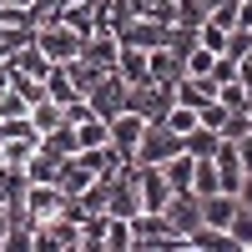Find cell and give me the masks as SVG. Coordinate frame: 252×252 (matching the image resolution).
Here are the masks:
<instances>
[{"instance_id": "23", "label": "cell", "mask_w": 252, "mask_h": 252, "mask_svg": "<svg viewBox=\"0 0 252 252\" xmlns=\"http://www.w3.org/2000/svg\"><path fill=\"white\" fill-rule=\"evenodd\" d=\"M227 232H232V242H237V247H252V212H247V207H237V212H232Z\"/></svg>"}, {"instance_id": "1", "label": "cell", "mask_w": 252, "mask_h": 252, "mask_svg": "<svg viewBox=\"0 0 252 252\" xmlns=\"http://www.w3.org/2000/svg\"><path fill=\"white\" fill-rule=\"evenodd\" d=\"M126 222H131V247H157V252H166V247H187V237L172 232L166 212H131Z\"/></svg>"}, {"instance_id": "18", "label": "cell", "mask_w": 252, "mask_h": 252, "mask_svg": "<svg viewBox=\"0 0 252 252\" xmlns=\"http://www.w3.org/2000/svg\"><path fill=\"white\" fill-rule=\"evenodd\" d=\"M192 192H197V197L222 192V187H217V166H212V157H197V166H192Z\"/></svg>"}, {"instance_id": "22", "label": "cell", "mask_w": 252, "mask_h": 252, "mask_svg": "<svg viewBox=\"0 0 252 252\" xmlns=\"http://www.w3.org/2000/svg\"><path fill=\"white\" fill-rule=\"evenodd\" d=\"M212 61H217V51H207V46H192L182 56V66H187V76H212Z\"/></svg>"}, {"instance_id": "7", "label": "cell", "mask_w": 252, "mask_h": 252, "mask_svg": "<svg viewBox=\"0 0 252 252\" xmlns=\"http://www.w3.org/2000/svg\"><path fill=\"white\" fill-rule=\"evenodd\" d=\"M141 131H146V121H141L136 111H116V116L106 121V146L121 152V157H131L136 141H141Z\"/></svg>"}, {"instance_id": "2", "label": "cell", "mask_w": 252, "mask_h": 252, "mask_svg": "<svg viewBox=\"0 0 252 252\" xmlns=\"http://www.w3.org/2000/svg\"><path fill=\"white\" fill-rule=\"evenodd\" d=\"M177 152H182V131H172L166 121H146V131H141V141H136L131 161H136V166H161L166 157H177Z\"/></svg>"}, {"instance_id": "19", "label": "cell", "mask_w": 252, "mask_h": 252, "mask_svg": "<svg viewBox=\"0 0 252 252\" xmlns=\"http://www.w3.org/2000/svg\"><path fill=\"white\" fill-rule=\"evenodd\" d=\"M217 101H222L227 111H247V86H242L237 76L232 81H217Z\"/></svg>"}, {"instance_id": "14", "label": "cell", "mask_w": 252, "mask_h": 252, "mask_svg": "<svg viewBox=\"0 0 252 252\" xmlns=\"http://www.w3.org/2000/svg\"><path fill=\"white\" fill-rule=\"evenodd\" d=\"M35 146H40V136H0V161L5 166H26L35 157Z\"/></svg>"}, {"instance_id": "13", "label": "cell", "mask_w": 252, "mask_h": 252, "mask_svg": "<svg viewBox=\"0 0 252 252\" xmlns=\"http://www.w3.org/2000/svg\"><path fill=\"white\" fill-rule=\"evenodd\" d=\"M217 141H222V131L217 126H192V131H182V152H192V157H212L217 152Z\"/></svg>"}, {"instance_id": "15", "label": "cell", "mask_w": 252, "mask_h": 252, "mask_svg": "<svg viewBox=\"0 0 252 252\" xmlns=\"http://www.w3.org/2000/svg\"><path fill=\"white\" fill-rule=\"evenodd\" d=\"M61 161H66V157H56V152H46V146H35V157L26 161V177H31V182H56Z\"/></svg>"}, {"instance_id": "3", "label": "cell", "mask_w": 252, "mask_h": 252, "mask_svg": "<svg viewBox=\"0 0 252 252\" xmlns=\"http://www.w3.org/2000/svg\"><path fill=\"white\" fill-rule=\"evenodd\" d=\"M177 91L161 86V81H136V86H126V111H136L141 121H161L166 111H172Z\"/></svg>"}, {"instance_id": "21", "label": "cell", "mask_w": 252, "mask_h": 252, "mask_svg": "<svg viewBox=\"0 0 252 252\" xmlns=\"http://www.w3.org/2000/svg\"><path fill=\"white\" fill-rule=\"evenodd\" d=\"M61 121H66V116H61V106H56L51 96L31 106V126H35V131H51V126H61Z\"/></svg>"}, {"instance_id": "25", "label": "cell", "mask_w": 252, "mask_h": 252, "mask_svg": "<svg viewBox=\"0 0 252 252\" xmlns=\"http://www.w3.org/2000/svg\"><path fill=\"white\" fill-rule=\"evenodd\" d=\"M237 157H242V172H252V126H247V136H237Z\"/></svg>"}, {"instance_id": "10", "label": "cell", "mask_w": 252, "mask_h": 252, "mask_svg": "<svg viewBox=\"0 0 252 252\" xmlns=\"http://www.w3.org/2000/svg\"><path fill=\"white\" fill-rule=\"evenodd\" d=\"M187 247L192 252H242L237 242H232V232H227V227H192V232H187Z\"/></svg>"}, {"instance_id": "12", "label": "cell", "mask_w": 252, "mask_h": 252, "mask_svg": "<svg viewBox=\"0 0 252 252\" xmlns=\"http://www.w3.org/2000/svg\"><path fill=\"white\" fill-rule=\"evenodd\" d=\"M116 76L126 81V86L152 81V76H146V51H141V46H121V56H116Z\"/></svg>"}, {"instance_id": "16", "label": "cell", "mask_w": 252, "mask_h": 252, "mask_svg": "<svg viewBox=\"0 0 252 252\" xmlns=\"http://www.w3.org/2000/svg\"><path fill=\"white\" fill-rule=\"evenodd\" d=\"M40 146L56 152V157H71V152H76V126L61 121V126H51V131H40Z\"/></svg>"}, {"instance_id": "6", "label": "cell", "mask_w": 252, "mask_h": 252, "mask_svg": "<svg viewBox=\"0 0 252 252\" xmlns=\"http://www.w3.org/2000/svg\"><path fill=\"white\" fill-rule=\"evenodd\" d=\"M86 101H91V111H96L101 121H111L116 111H126V81H121L116 71H106V76L86 91Z\"/></svg>"}, {"instance_id": "9", "label": "cell", "mask_w": 252, "mask_h": 252, "mask_svg": "<svg viewBox=\"0 0 252 252\" xmlns=\"http://www.w3.org/2000/svg\"><path fill=\"white\" fill-rule=\"evenodd\" d=\"M146 76L161 81V86H177V81L187 76L182 51H172V46H152V51H146Z\"/></svg>"}, {"instance_id": "11", "label": "cell", "mask_w": 252, "mask_h": 252, "mask_svg": "<svg viewBox=\"0 0 252 252\" xmlns=\"http://www.w3.org/2000/svg\"><path fill=\"white\" fill-rule=\"evenodd\" d=\"M237 207H242L237 192H207V197H202V222H207V227H227Z\"/></svg>"}, {"instance_id": "24", "label": "cell", "mask_w": 252, "mask_h": 252, "mask_svg": "<svg viewBox=\"0 0 252 252\" xmlns=\"http://www.w3.org/2000/svg\"><path fill=\"white\" fill-rule=\"evenodd\" d=\"M5 116H31V101L20 96L15 86H5V91H0V121H5Z\"/></svg>"}, {"instance_id": "8", "label": "cell", "mask_w": 252, "mask_h": 252, "mask_svg": "<svg viewBox=\"0 0 252 252\" xmlns=\"http://www.w3.org/2000/svg\"><path fill=\"white\" fill-rule=\"evenodd\" d=\"M161 212H166V222H172V232L187 237L192 227H202V197H197V192H172Z\"/></svg>"}, {"instance_id": "4", "label": "cell", "mask_w": 252, "mask_h": 252, "mask_svg": "<svg viewBox=\"0 0 252 252\" xmlns=\"http://www.w3.org/2000/svg\"><path fill=\"white\" fill-rule=\"evenodd\" d=\"M131 182H136V202H141V212H161L166 197H172V182H166L161 166H136V161H131Z\"/></svg>"}, {"instance_id": "5", "label": "cell", "mask_w": 252, "mask_h": 252, "mask_svg": "<svg viewBox=\"0 0 252 252\" xmlns=\"http://www.w3.org/2000/svg\"><path fill=\"white\" fill-rule=\"evenodd\" d=\"M35 46L46 51V56L56 61V66H61V61H71V56L81 51V35L66 26V20H46V26L35 31Z\"/></svg>"}, {"instance_id": "27", "label": "cell", "mask_w": 252, "mask_h": 252, "mask_svg": "<svg viewBox=\"0 0 252 252\" xmlns=\"http://www.w3.org/2000/svg\"><path fill=\"white\" fill-rule=\"evenodd\" d=\"M237 81H242V86H247V91H252V51H247V56H242V61H237Z\"/></svg>"}, {"instance_id": "26", "label": "cell", "mask_w": 252, "mask_h": 252, "mask_svg": "<svg viewBox=\"0 0 252 252\" xmlns=\"http://www.w3.org/2000/svg\"><path fill=\"white\" fill-rule=\"evenodd\" d=\"M237 31H252V0H237Z\"/></svg>"}, {"instance_id": "20", "label": "cell", "mask_w": 252, "mask_h": 252, "mask_svg": "<svg viewBox=\"0 0 252 252\" xmlns=\"http://www.w3.org/2000/svg\"><path fill=\"white\" fill-rule=\"evenodd\" d=\"M76 146H106V121H101V116L76 121Z\"/></svg>"}, {"instance_id": "28", "label": "cell", "mask_w": 252, "mask_h": 252, "mask_svg": "<svg viewBox=\"0 0 252 252\" xmlns=\"http://www.w3.org/2000/svg\"><path fill=\"white\" fill-rule=\"evenodd\" d=\"M5 232H10V212H5V202H0V242H5Z\"/></svg>"}, {"instance_id": "17", "label": "cell", "mask_w": 252, "mask_h": 252, "mask_svg": "<svg viewBox=\"0 0 252 252\" xmlns=\"http://www.w3.org/2000/svg\"><path fill=\"white\" fill-rule=\"evenodd\" d=\"M101 247H106V252H126V247H131V222L106 212V237H101Z\"/></svg>"}]
</instances>
